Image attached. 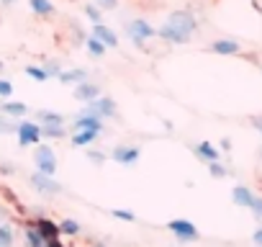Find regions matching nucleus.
Listing matches in <instances>:
<instances>
[{
    "mask_svg": "<svg viewBox=\"0 0 262 247\" xmlns=\"http://www.w3.org/2000/svg\"><path fill=\"white\" fill-rule=\"evenodd\" d=\"M3 70H6V62H3V59H0V72H3Z\"/></svg>",
    "mask_w": 262,
    "mask_h": 247,
    "instance_id": "40",
    "label": "nucleus"
},
{
    "mask_svg": "<svg viewBox=\"0 0 262 247\" xmlns=\"http://www.w3.org/2000/svg\"><path fill=\"white\" fill-rule=\"evenodd\" d=\"M41 67H44V72L49 75V80H52V77L57 80V77H59V72H62V65H59L57 59H44V65H41Z\"/></svg>",
    "mask_w": 262,
    "mask_h": 247,
    "instance_id": "29",
    "label": "nucleus"
},
{
    "mask_svg": "<svg viewBox=\"0 0 262 247\" xmlns=\"http://www.w3.org/2000/svg\"><path fill=\"white\" fill-rule=\"evenodd\" d=\"M75 100H80L82 106L85 103H90V100H95V98H100V85L98 83H93V80H85V83H80V85H75Z\"/></svg>",
    "mask_w": 262,
    "mask_h": 247,
    "instance_id": "14",
    "label": "nucleus"
},
{
    "mask_svg": "<svg viewBox=\"0 0 262 247\" xmlns=\"http://www.w3.org/2000/svg\"><path fill=\"white\" fill-rule=\"evenodd\" d=\"M11 216H13V211H11L3 201H0V221H11Z\"/></svg>",
    "mask_w": 262,
    "mask_h": 247,
    "instance_id": "34",
    "label": "nucleus"
},
{
    "mask_svg": "<svg viewBox=\"0 0 262 247\" xmlns=\"http://www.w3.org/2000/svg\"><path fill=\"white\" fill-rule=\"evenodd\" d=\"M126 36H128V42L134 44L137 49H144V47L157 36V29H155L147 18H131V21L126 24Z\"/></svg>",
    "mask_w": 262,
    "mask_h": 247,
    "instance_id": "2",
    "label": "nucleus"
},
{
    "mask_svg": "<svg viewBox=\"0 0 262 247\" xmlns=\"http://www.w3.org/2000/svg\"><path fill=\"white\" fill-rule=\"evenodd\" d=\"M72 132H95V134H103L105 132V121L93 116V113H75L72 121H70V134Z\"/></svg>",
    "mask_w": 262,
    "mask_h": 247,
    "instance_id": "9",
    "label": "nucleus"
},
{
    "mask_svg": "<svg viewBox=\"0 0 262 247\" xmlns=\"http://www.w3.org/2000/svg\"><path fill=\"white\" fill-rule=\"evenodd\" d=\"M85 16H88V21L95 26V24H103V11H98L93 3H85Z\"/></svg>",
    "mask_w": 262,
    "mask_h": 247,
    "instance_id": "28",
    "label": "nucleus"
},
{
    "mask_svg": "<svg viewBox=\"0 0 262 247\" xmlns=\"http://www.w3.org/2000/svg\"><path fill=\"white\" fill-rule=\"evenodd\" d=\"M105 160H108V155H105L103 150H88V162H90L93 168H103Z\"/></svg>",
    "mask_w": 262,
    "mask_h": 247,
    "instance_id": "25",
    "label": "nucleus"
},
{
    "mask_svg": "<svg viewBox=\"0 0 262 247\" xmlns=\"http://www.w3.org/2000/svg\"><path fill=\"white\" fill-rule=\"evenodd\" d=\"M0 113L13 118V121H18V118L29 116V106L24 100H3V103H0Z\"/></svg>",
    "mask_w": 262,
    "mask_h": 247,
    "instance_id": "16",
    "label": "nucleus"
},
{
    "mask_svg": "<svg viewBox=\"0 0 262 247\" xmlns=\"http://www.w3.org/2000/svg\"><path fill=\"white\" fill-rule=\"evenodd\" d=\"M16 137H18V147H36L44 142L41 137V127L31 118H21L16 127Z\"/></svg>",
    "mask_w": 262,
    "mask_h": 247,
    "instance_id": "6",
    "label": "nucleus"
},
{
    "mask_svg": "<svg viewBox=\"0 0 262 247\" xmlns=\"http://www.w3.org/2000/svg\"><path fill=\"white\" fill-rule=\"evenodd\" d=\"M219 152H231V139H221L219 142Z\"/></svg>",
    "mask_w": 262,
    "mask_h": 247,
    "instance_id": "36",
    "label": "nucleus"
},
{
    "mask_svg": "<svg viewBox=\"0 0 262 247\" xmlns=\"http://www.w3.org/2000/svg\"><path fill=\"white\" fill-rule=\"evenodd\" d=\"M108 157L116 162V165H123V168H134L139 160H142V147L139 145H128V142H118L111 147Z\"/></svg>",
    "mask_w": 262,
    "mask_h": 247,
    "instance_id": "4",
    "label": "nucleus"
},
{
    "mask_svg": "<svg viewBox=\"0 0 262 247\" xmlns=\"http://www.w3.org/2000/svg\"><path fill=\"white\" fill-rule=\"evenodd\" d=\"M34 165H36V173L54 178V175H57V170H59L57 150H54L52 145H47V142L36 145V147H34Z\"/></svg>",
    "mask_w": 262,
    "mask_h": 247,
    "instance_id": "3",
    "label": "nucleus"
},
{
    "mask_svg": "<svg viewBox=\"0 0 262 247\" xmlns=\"http://www.w3.org/2000/svg\"><path fill=\"white\" fill-rule=\"evenodd\" d=\"M90 247H105V244H103V242H93Z\"/></svg>",
    "mask_w": 262,
    "mask_h": 247,
    "instance_id": "39",
    "label": "nucleus"
},
{
    "mask_svg": "<svg viewBox=\"0 0 262 247\" xmlns=\"http://www.w3.org/2000/svg\"><path fill=\"white\" fill-rule=\"evenodd\" d=\"M82 113H93V116H98V118L105 121V118H116L118 116V106H116V100L111 95H100V98L85 103L82 106Z\"/></svg>",
    "mask_w": 262,
    "mask_h": 247,
    "instance_id": "7",
    "label": "nucleus"
},
{
    "mask_svg": "<svg viewBox=\"0 0 262 247\" xmlns=\"http://www.w3.org/2000/svg\"><path fill=\"white\" fill-rule=\"evenodd\" d=\"M111 216L118 219V221H137V214L134 211H128V209H111Z\"/></svg>",
    "mask_w": 262,
    "mask_h": 247,
    "instance_id": "31",
    "label": "nucleus"
},
{
    "mask_svg": "<svg viewBox=\"0 0 262 247\" xmlns=\"http://www.w3.org/2000/svg\"><path fill=\"white\" fill-rule=\"evenodd\" d=\"M0 173H3V175H13L16 168H13V165H0Z\"/></svg>",
    "mask_w": 262,
    "mask_h": 247,
    "instance_id": "37",
    "label": "nucleus"
},
{
    "mask_svg": "<svg viewBox=\"0 0 262 247\" xmlns=\"http://www.w3.org/2000/svg\"><path fill=\"white\" fill-rule=\"evenodd\" d=\"M16 127H18V121L0 113V134H16Z\"/></svg>",
    "mask_w": 262,
    "mask_h": 247,
    "instance_id": "27",
    "label": "nucleus"
},
{
    "mask_svg": "<svg viewBox=\"0 0 262 247\" xmlns=\"http://www.w3.org/2000/svg\"><path fill=\"white\" fill-rule=\"evenodd\" d=\"M36 123L39 127H67L70 123V118L64 116V113H59V111H49V108H39L36 111Z\"/></svg>",
    "mask_w": 262,
    "mask_h": 247,
    "instance_id": "13",
    "label": "nucleus"
},
{
    "mask_svg": "<svg viewBox=\"0 0 262 247\" xmlns=\"http://www.w3.org/2000/svg\"><path fill=\"white\" fill-rule=\"evenodd\" d=\"M93 6L98 11H116L118 8V0H93Z\"/></svg>",
    "mask_w": 262,
    "mask_h": 247,
    "instance_id": "32",
    "label": "nucleus"
},
{
    "mask_svg": "<svg viewBox=\"0 0 262 247\" xmlns=\"http://www.w3.org/2000/svg\"><path fill=\"white\" fill-rule=\"evenodd\" d=\"M93 36H95L105 49H118V47H121L118 34H116L111 26H105V24H95V26H93Z\"/></svg>",
    "mask_w": 262,
    "mask_h": 247,
    "instance_id": "11",
    "label": "nucleus"
},
{
    "mask_svg": "<svg viewBox=\"0 0 262 247\" xmlns=\"http://www.w3.org/2000/svg\"><path fill=\"white\" fill-rule=\"evenodd\" d=\"M62 85H80L85 80H90V72L85 67H72V70H62L59 77H57Z\"/></svg>",
    "mask_w": 262,
    "mask_h": 247,
    "instance_id": "19",
    "label": "nucleus"
},
{
    "mask_svg": "<svg viewBox=\"0 0 262 247\" xmlns=\"http://www.w3.org/2000/svg\"><path fill=\"white\" fill-rule=\"evenodd\" d=\"M85 49H88V54H90L93 59H103V57H105V52H108V49H105V47H103V44H100V42H98L93 34L85 39Z\"/></svg>",
    "mask_w": 262,
    "mask_h": 247,
    "instance_id": "23",
    "label": "nucleus"
},
{
    "mask_svg": "<svg viewBox=\"0 0 262 247\" xmlns=\"http://www.w3.org/2000/svg\"><path fill=\"white\" fill-rule=\"evenodd\" d=\"M24 244L26 247H64V244H52L49 239H44L41 232L34 227V221H26L24 224Z\"/></svg>",
    "mask_w": 262,
    "mask_h": 247,
    "instance_id": "10",
    "label": "nucleus"
},
{
    "mask_svg": "<svg viewBox=\"0 0 262 247\" xmlns=\"http://www.w3.org/2000/svg\"><path fill=\"white\" fill-rule=\"evenodd\" d=\"M57 232H59V237H70V239H75V237L82 234V224H80L77 219L67 216V219H59V221H57Z\"/></svg>",
    "mask_w": 262,
    "mask_h": 247,
    "instance_id": "20",
    "label": "nucleus"
},
{
    "mask_svg": "<svg viewBox=\"0 0 262 247\" xmlns=\"http://www.w3.org/2000/svg\"><path fill=\"white\" fill-rule=\"evenodd\" d=\"M29 8H31L39 18H52L54 11H57L52 0H29Z\"/></svg>",
    "mask_w": 262,
    "mask_h": 247,
    "instance_id": "21",
    "label": "nucleus"
},
{
    "mask_svg": "<svg viewBox=\"0 0 262 247\" xmlns=\"http://www.w3.org/2000/svg\"><path fill=\"white\" fill-rule=\"evenodd\" d=\"M167 232L175 237L178 244H190V242L201 239V232H198V227L190 219H172V221H167Z\"/></svg>",
    "mask_w": 262,
    "mask_h": 247,
    "instance_id": "5",
    "label": "nucleus"
},
{
    "mask_svg": "<svg viewBox=\"0 0 262 247\" xmlns=\"http://www.w3.org/2000/svg\"><path fill=\"white\" fill-rule=\"evenodd\" d=\"M98 137H100V134H95V132H72V134L67 137V142H70V147H75V150H90V147L98 142Z\"/></svg>",
    "mask_w": 262,
    "mask_h": 247,
    "instance_id": "17",
    "label": "nucleus"
},
{
    "mask_svg": "<svg viewBox=\"0 0 262 247\" xmlns=\"http://www.w3.org/2000/svg\"><path fill=\"white\" fill-rule=\"evenodd\" d=\"M193 150V155L201 160V162H206V165H211V162H219L221 160V152H219V147L216 145H211V142H198V145H193L190 147Z\"/></svg>",
    "mask_w": 262,
    "mask_h": 247,
    "instance_id": "12",
    "label": "nucleus"
},
{
    "mask_svg": "<svg viewBox=\"0 0 262 247\" xmlns=\"http://www.w3.org/2000/svg\"><path fill=\"white\" fill-rule=\"evenodd\" d=\"M249 211H252V216H254L257 221H262V196H254V201H252Z\"/></svg>",
    "mask_w": 262,
    "mask_h": 247,
    "instance_id": "33",
    "label": "nucleus"
},
{
    "mask_svg": "<svg viewBox=\"0 0 262 247\" xmlns=\"http://www.w3.org/2000/svg\"><path fill=\"white\" fill-rule=\"evenodd\" d=\"M0 247H16V229L11 221H0Z\"/></svg>",
    "mask_w": 262,
    "mask_h": 247,
    "instance_id": "22",
    "label": "nucleus"
},
{
    "mask_svg": "<svg viewBox=\"0 0 262 247\" xmlns=\"http://www.w3.org/2000/svg\"><path fill=\"white\" fill-rule=\"evenodd\" d=\"M208 52L221 54V57H234V54L242 52V44L236 39H216V42L208 44Z\"/></svg>",
    "mask_w": 262,
    "mask_h": 247,
    "instance_id": "15",
    "label": "nucleus"
},
{
    "mask_svg": "<svg viewBox=\"0 0 262 247\" xmlns=\"http://www.w3.org/2000/svg\"><path fill=\"white\" fill-rule=\"evenodd\" d=\"M29 186H31L39 196H47V198H54V196H59V193L64 191L59 180H54V178H49V175H41V173H36V170L29 175Z\"/></svg>",
    "mask_w": 262,
    "mask_h": 247,
    "instance_id": "8",
    "label": "nucleus"
},
{
    "mask_svg": "<svg viewBox=\"0 0 262 247\" xmlns=\"http://www.w3.org/2000/svg\"><path fill=\"white\" fill-rule=\"evenodd\" d=\"M259 134H262V132H259ZM259 157H262V147H259Z\"/></svg>",
    "mask_w": 262,
    "mask_h": 247,
    "instance_id": "41",
    "label": "nucleus"
},
{
    "mask_svg": "<svg viewBox=\"0 0 262 247\" xmlns=\"http://www.w3.org/2000/svg\"><path fill=\"white\" fill-rule=\"evenodd\" d=\"M208 168V173H211V178H219V180H224V178H229V168L219 160V162H211V165H206Z\"/></svg>",
    "mask_w": 262,
    "mask_h": 247,
    "instance_id": "26",
    "label": "nucleus"
},
{
    "mask_svg": "<svg viewBox=\"0 0 262 247\" xmlns=\"http://www.w3.org/2000/svg\"><path fill=\"white\" fill-rule=\"evenodd\" d=\"M195 31H198V21L190 11H172L167 21L157 29V39L178 47V44H188Z\"/></svg>",
    "mask_w": 262,
    "mask_h": 247,
    "instance_id": "1",
    "label": "nucleus"
},
{
    "mask_svg": "<svg viewBox=\"0 0 262 247\" xmlns=\"http://www.w3.org/2000/svg\"><path fill=\"white\" fill-rule=\"evenodd\" d=\"M24 72H26L31 80H36V83H47V80H49V75L44 72V67H41V65H26V67H24Z\"/></svg>",
    "mask_w": 262,
    "mask_h": 247,
    "instance_id": "24",
    "label": "nucleus"
},
{
    "mask_svg": "<svg viewBox=\"0 0 262 247\" xmlns=\"http://www.w3.org/2000/svg\"><path fill=\"white\" fill-rule=\"evenodd\" d=\"M254 191L249 188V186H234L231 188V201H234V206H239V209H249L252 206V201H254Z\"/></svg>",
    "mask_w": 262,
    "mask_h": 247,
    "instance_id": "18",
    "label": "nucleus"
},
{
    "mask_svg": "<svg viewBox=\"0 0 262 247\" xmlns=\"http://www.w3.org/2000/svg\"><path fill=\"white\" fill-rule=\"evenodd\" d=\"M13 83L11 80H6V77H0V103H3V100H11L13 98Z\"/></svg>",
    "mask_w": 262,
    "mask_h": 247,
    "instance_id": "30",
    "label": "nucleus"
},
{
    "mask_svg": "<svg viewBox=\"0 0 262 247\" xmlns=\"http://www.w3.org/2000/svg\"><path fill=\"white\" fill-rule=\"evenodd\" d=\"M252 242H254V247H262V227H257L252 232Z\"/></svg>",
    "mask_w": 262,
    "mask_h": 247,
    "instance_id": "35",
    "label": "nucleus"
},
{
    "mask_svg": "<svg viewBox=\"0 0 262 247\" xmlns=\"http://www.w3.org/2000/svg\"><path fill=\"white\" fill-rule=\"evenodd\" d=\"M18 3V0H0V6H3V8H11V6H16Z\"/></svg>",
    "mask_w": 262,
    "mask_h": 247,
    "instance_id": "38",
    "label": "nucleus"
}]
</instances>
